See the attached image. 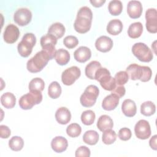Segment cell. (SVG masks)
<instances>
[{"instance_id":"cell-1","label":"cell","mask_w":157,"mask_h":157,"mask_svg":"<svg viewBox=\"0 0 157 157\" xmlns=\"http://www.w3.org/2000/svg\"><path fill=\"white\" fill-rule=\"evenodd\" d=\"M93 19L91 10L86 6L81 7L77 15L74 26L75 30L80 34L87 33L91 28Z\"/></svg>"},{"instance_id":"cell-2","label":"cell","mask_w":157,"mask_h":157,"mask_svg":"<svg viewBox=\"0 0 157 157\" xmlns=\"http://www.w3.org/2000/svg\"><path fill=\"white\" fill-rule=\"evenodd\" d=\"M126 72L132 80H140L142 82L149 81L152 76V71L150 67L131 64L126 67Z\"/></svg>"},{"instance_id":"cell-3","label":"cell","mask_w":157,"mask_h":157,"mask_svg":"<svg viewBox=\"0 0 157 157\" xmlns=\"http://www.w3.org/2000/svg\"><path fill=\"white\" fill-rule=\"evenodd\" d=\"M50 58L48 53L42 50L29 59L26 64V68L31 73H37L41 71L47 64Z\"/></svg>"},{"instance_id":"cell-4","label":"cell","mask_w":157,"mask_h":157,"mask_svg":"<svg viewBox=\"0 0 157 157\" xmlns=\"http://www.w3.org/2000/svg\"><path fill=\"white\" fill-rule=\"evenodd\" d=\"M94 79L98 81L101 86L107 91H112L117 85L110 71L105 67H100L98 69L95 74Z\"/></svg>"},{"instance_id":"cell-5","label":"cell","mask_w":157,"mask_h":157,"mask_svg":"<svg viewBox=\"0 0 157 157\" xmlns=\"http://www.w3.org/2000/svg\"><path fill=\"white\" fill-rule=\"evenodd\" d=\"M42 101V94L40 91L33 90L23 95L19 99V105L23 110H29L34 105L39 104Z\"/></svg>"},{"instance_id":"cell-6","label":"cell","mask_w":157,"mask_h":157,"mask_svg":"<svg viewBox=\"0 0 157 157\" xmlns=\"http://www.w3.org/2000/svg\"><path fill=\"white\" fill-rule=\"evenodd\" d=\"M36 43V37L33 33H26L20 42L18 43L17 49L18 53L22 57L26 58L30 55L33 48Z\"/></svg>"},{"instance_id":"cell-7","label":"cell","mask_w":157,"mask_h":157,"mask_svg":"<svg viewBox=\"0 0 157 157\" xmlns=\"http://www.w3.org/2000/svg\"><path fill=\"white\" fill-rule=\"evenodd\" d=\"M99 93V88L96 85H88L80 96V101L82 105L85 107H90L94 105Z\"/></svg>"},{"instance_id":"cell-8","label":"cell","mask_w":157,"mask_h":157,"mask_svg":"<svg viewBox=\"0 0 157 157\" xmlns=\"http://www.w3.org/2000/svg\"><path fill=\"white\" fill-rule=\"evenodd\" d=\"M133 55L140 61L148 63L153 59V55L150 48L144 43L138 42L132 47Z\"/></svg>"},{"instance_id":"cell-9","label":"cell","mask_w":157,"mask_h":157,"mask_svg":"<svg viewBox=\"0 0 157 157\" xmlns=\"http://www.w3.org/2000/svg\"><path fill=\"white\" fill-rule=\"evenodd\" d=\"M58 39L53 35L47 34L41 37L40 43L43 50L48 53L50 59L54 58L56 49L55 45L57 43Z\"/></svg>"},{"instance_id":"cell-10","label":"cell","mask_w":157,"mask_h":157,"mask_svg":"<svg viewBox=\"0 0 157 157\" xmlns=\"http://www.w3.org/2000/svg\"><path fill=\"white\" fill-rule=\"evenodd\" d=\"M81 71L77 66H72L64 70L61 74V81L65 85H72L80 76Z\"/></svg>"},{"instance_id":"cell-11","label":"cell","mask_w":157,"mask_h":157,"mask_svg":"<svg viewBox=\"0 0 157 157\" xmlns=\"http://www.w3.org/2000/svg\"><path fill=\"white\" fill-rule=\"evenodd\" d=\"M134 132L138 139H147L151 135V128L149 123L145 120H139L135 125Z\"/></svg>"},{"instance_id":"cell-12","label":"cell","mask_w":157,"mask_h":157,"mask_svg":"<svg viewBox=\"0 0 157 157\" xmlns=\"http://www.w3.org/2000/svg\"><path fill=\"white\" fill-rule=\"evenodd\" d=\"M32 19V13L27 8H20L16 10L13 15L14 21L19 26H23L29 23Z\"/></svg>"},{"instance_id":"cell-13","label":"cell","mask_w":157,"mask_h":157,"mask_svg":"<svg viewBox=\"0 0 157 157\" xmlns=\"http://www.w3.org/2000/svg\"><path fill=\"white\" fill-rule=\"evenodd\" d=\"M146 28L147 31L155 34L157 32V12L154 8L148 9L145 12Z\"/></svg>"},{"instance_id":"cell-14","label":"cell","mask_w":157,"mask_h":157,"mask_svg":"<svg viewBox=\"0 0 157 157\" xmlns=\"http://www.w3.org/2000/svg\"><path fill=\"white\" fill-rule=\"evenodd\" d=\"M20 31L17 26L10 24L6 26L3 34L4 41L7 44H13L18 39Z\"/></svg>"},{"instance_id":"cell-15","label":"cell","mask_w":157,"mask_h":157,"mask_svg":"<svg viewBox=\"0 0 157 157\" xmlns=\"http://www.w3.org/2000/svg\"><path fill=\"white\" fill-rule=\"evenodd\" d=\"M142 4L138 1H130L127 6V12L129 17L133 19L139 18L142 13Z\"/></svg>"},{"instance_id":"cell-16","label":"cell","mask_w":157,"mask_h":157,"mask_svg":"<svg viewBox=\"0 0 157 157\" xmlns=\"http://www.w3.org/2000/svg\"><path fill=\"white\" fill-rule=\"evenodd\" d=\"M96 49L101 52L105 53L110 51L113 47V41L111 38L106 36H102L95 42Z\"/></svg>"},{"instance_id":"cell-17","label":"cell","mask_w":157,"mask_h":157,"mask_svg":"<svg viewBox=\"0 0 157 157\" xmlns=\"http://www.w3.org/2000/svg\"><path fill=\"white\" fill-rule=\"evenodd\" d=\"M74 56L77 61L79 63H85L90 59L91 52L88 47L81 46L74 52Z\"/></svg>"},{"instance_id":"cell-18","label":"cell","mask_w":157,"mask_h":157,"mask_svg":"<svg viewBox=\"0 0 157 157\" xmlns=\"http://www.w3.org/2000/svg\"><path fill=\"white\" fill-rule=\"evenodd\" d=\"M68 146V142L66 138L62 136L54 137L51 142L52 150L56 153H62L65 151Z\"/></svg>"},{"instance_id":"cell-19","label":"cell","mask_w":157,"mask_h":157,"mask_svg":"<svg viewBox=\"0 0 157 157\" xmlns=\"http://www.w3.org/2000/svg\"><path fill=\"white\" fill-rule=\"evenodd\" d=\"M55 118L57 122L59 124H66L71 120V113L67 108L61 107L58 109L56 111Z\"/></svg>"},{"instance_id":"cell-20","label":"cell","mask_w":157,"mask_h":157,"mask_svg":"<svg viewBox=\"0 0 157 157\" xmlns=\"http://www.w3.org/2000/svg\"><path fill=\"white\" fill-rule=\"evenodd\" d=\"M121 110L126 117H134L137 112V107L135 102L130 99H125L122 103Z\"/></svg>"},{"instance_id":"cell-21","label":"cell","mask_w":157,"mask_h":157,"mask_svg":"<svg viewBox=\"0 0 157 157\" xmlns=\"http://www.w3.org/2000/svg\"><path fill=\"white\" fill-rule=\"evenodd\" d=\"M119 99L120 98L115 94H110L107 96L102 101V107L107 111L114 110L118 105Z\"/></svg>"},{"instance_id":"cell-22","label":"cell","mask_w":157,"mask_h":157,"mask_svg":"<svg viewBox=\"0 0 157 157\" xmlns=\"http://www.w3.org/2000/svg\"><path fill=\"white\" fill-rule=\"evenodd\" d=\"M113 126V122L112 119L107 115H101L97 122L98 128L102 132L105 130L112 129Z\"/></svg>"},{"instance_id":"cell-23","label":"cell","mask_w":157,"mask_h":157,"mask_svg":"<svg viewBox=\"0 0 157 157\" xmlns=\"http://www.w3.org/2000/svg\"><path fill=\"white\" fill-rule=\"evenodd\" d=\"M122 22L118 19H113L110 20L107 26V31L109 34L116 36L119 34L123 29Z\"/></svg>"},{"instance_id":"cell-24","label":"cell","mask_w":157,"mask_h":157,"mask_svg":"<svg viewBox=\"0 0 157 157\" xmlns=\"http://www.w3.org/2000/svg\"><path fill=\"white\" fill-rule=\"evenodd\" d=\"M54 58L56 62L60 66L67 64L70 60V54L67 50L60 48L56 51Z\"/></svg>"},{"instance_id":"cell-25","label":"cell","mask_w":157,"mask_h":157,"mask_svg":"<svg viewBox=\"0 0 157 157\" xmlns=\"http://www.w3.org/2000/svg\"><path fill=\"white\" fill-rule=\"evenodd\" d=\"M143 32V25L140 22H135L130 25L128 29V34L132 39L139 37Z\"/></svg>"},{"instance_id":"cell-26","label":"cell","mask_w":157,"mask_h":157,"mask_svg":"<svg viewBox=\"0 0 157 157\" xmlns=\"http://www.w3.org/2000/svg\"><path fill=\"white\" fill-rule=\"evenodd\" d=\"M65 28L64 25L59 22L52 24L48 29V34L53 35L57 39L61 38L65 33Z\"/></svg>"},{"instance_id":"cell-27","label":"cell","mask_w":157,"mask_h":157,"mask_svg":"<svg viewBox=\"0 0 157 157\" xmlns=\"http://www.w3.org/2000/svg\"><path fill=\"white\" fill-rule=\"evenodd\" d=\"M1 102L5 108L12 109L15 105L16 98L13 93L7 92L1 96Z\"/></svg>"},{"instance_id":"cell-28","label":"cell","mask_w":157,"mask_h":157,"mask_svg":"<svg viewBox=\"0 0 157 157\" xmlns=\"http://www.w3.org/2000/svg\"><path fill=\"white\" fill-rule=\"evenodd\" d=\"M101 67V63L98 61H93L86 65L85 70L86 76L90 79H94L95 74L98 69Z\"/></svg>"},{"instance_id":"cell-29","label":"cell","mask_w":157,"mask_h":157,"mask_svg":"<svg viewBox=\"0 0 157 157\" xmlns=\"http://www.w3.org/2000/svg\"><path fill=\"white\" fill-rule=\"evenodd\" d=\"M83 140L85 144L90 145H96L99 140V134L96 131H87L83 136Z\"/></svg>"},{"instance_id":"cell-30","label":"cell","mask_w":157,"mask_h":157,"mask_svg":"<svg viewBox=\"0 0 157 157\" xmlns=\"http://www.w3.org/2000/svg\"><path fill=\"white\" fill-rule=\"evenodd\" d=\"M156 111V106L151 101H145L140 105V112L142 115L150 117L153 115Z\"/></svg>"},{"instance_id":"cell-31","label":"cell","mask_w":157,"mask_h":157,"mask_svg":"<svg viewBox=\"0 0 157 157\" xmlns=\"http://www.w3.org/2000/svg\"><path fill=\"white\" fill-rule=\"evenodd\" d=\"M61 93V87L59 83L56 81L52 82L48 88V94L52 99L59 98Z\"/></svg>"},{"instance_id":"cell-32","label":"cell","mask_w":157,"mask_h":157,"mask_svg":"<svg viewBox=\"0 0 157 157\" xmlns=\"http://www.w3.org/2000/svg\"><path fill=\"white\" fill-rule=\"evenodd\" d=\"M109 13L114 16L120 15L123 10V4L120 1L113 0L111 1L108 6Z\"/></svg>"},{"instance_id":"cell-33","label":"cell","mask_w":157,"mask_h":157,"mask_svg":"<svg viewBox=\"0 0 157 157\" xmlns=\"http://www.w3.org/2000/svg\"><path fill=\"white\" fill-rule=\"evenodd\" d=\"M24 145V141L21 137L13 136L9 141L10 148L15 151L21 150Z\"/></svg>"},{"instance_id":"cell-34","label":"cell","mask_w":157,"mask_h":157,"mask_svg":"<svg viewBox=\"0 0 157 157\" xmlns=\"http://www.w3.org/2000/svg\"><path fill=\"white\" fill-rule=\"evenodd\" d=\"M117 139L116 132L112 129L105 130L103 132L102 140L104 144L110 145L113 144Z\"/></svg>"},{"instance_id":"cell-35","label":"cell","mask_w":157,"mask_h":157,"mask_svg":"<svg viewBox=\"0 0 157 157\" xmlns=\"http://www.w3.org/2000/svg\"><path fill=\"white\" fill-rule=\"evenodd\" d=\"M95 113L91 110L84 111L81 115V121L85 125H91L95 120Z\"/></svg>"},{"instance_id":"cell-36","label":"cell","mask_w":157,"mask_h":157,"mask_svg":"<svg viewBox=\"0 0 157 157\" xmlns=\"http://www.w3.org/2000/svg\"><path fill=\"white\" fill-rule=\"evenodd\" d=\"M44 87H45L44 81L42 78L39 77H36L32 79L30 81L28 86L29 91L36 90V91H39L40 92L44 90Z\"/></svg>"},{"instance_id":"cell-37","label":"cell","mask_w":157,"mask_h":157,"mask_svg":"<svg viewBox=\"0 0 157 157\" xmlns=\"http://www.w3.org/2000/svg\"><path fill=\"white\" fill-rule=\"evenodd\" d=\"M82 132L80 126L77 123H71L66 128L67 134L71 137H78Z\"/></svg>"},{"instance_id":"cell-38","label":"cell","mask_w":157,"mask_h":157,"mask_svg":"<svg viewBox=\"0 0 157 157\" xmlns=\"http://www.w3.org/2000/svg\"><path fill=\"white\" fill-rule=\"evenodd\" d=\"M114 79L117 85L122 86L128 82L129 76L126 71H120L115 74Z\"/></svg>"},{"instance_id":"cell-39","label":"cell","mask_w":157,"mask_h":157,"mask_svg":"<svg viewBox=\"0 0 157 157\" xmlns=\"http://www.w3.org/2000/svg\"><path fill=\"white\" fill-rule=\"evenodd\" d=\"M64 45L69 49L75 48L78 44V40L75 36H67L63 40Z\"/></svg>"},{"instance_id":"cell-40","label":"cell","mask_w":157,"mask_h":157,"mask_svg":"<svg viewBox=\"0 0 157 157\" xmlns=\"http://www.w3.org/2000/svg\"><path fill=\"white\" fill-rule=\"evenodd\" d=\"M132 136L131 131L128 128H123L119 130L118 137L123 141H126L131 139Z\"/></svg>"},{"instance_id":"cell-41","label":"cell","mask_w":157,"mask_h":157,"mask_svg":"<svg viewBox=\"0 0 157 157\" xmlns=\"http://www.w3.org/2000/svg\"><path fill=\"white\" fill-rule=\"evenodd\" d=\"M75 155L76 157H89L90 150L86 146H80L76 150Z\"/></svg>"},{"instance_id":"cell-42","label":"cell","mask_w":157,"mask_h":157,"mask_svg":"<svg viewBox=\"0 0 157 157\" xmlns=\"http://www.w3.org/2000/svg\"><path fill=\"white\" fill-rule=\"evenodd\" d=\"M125 93H126V90L123 85L122 86L116 85L115 88L112 91H111V94H115L119 98H121L123 96H124V95L125 94Z\"/></svg>"},{"instance_id":"cell-43","label":"cell","mask_w":157,"mask_h":157,"mask_svg":"<svg viewBox=\"0 0 157 157\" xmlns=\"http://www.w3.org/2000/svg\"><path fill=\"white\" fill-rule=\"evenodd\" d=\"M11 134L10 129L6 125L0 126V136L2 139H7Z\"/></svg>"},{"instance_id":"cell-44","label":"cell","mask_w":157,"mask_h":157,"mask_svg":"<svg viewBox=\"0 0 157 157\" xmlns=\"http://www.w3.org/2000/svg\"><path fill=\"white\" fill-rule=\"evenodd\" d=\"M156 139H157V135H154L150 140L149 141V145L150 147L154 150H157V145H156Z\"/></svg>"},{"instance_id":"cell-45","label":"cell","mask_w":157,"mask_h":157,"mask_svg":"<svg viewBox=\"0 0 157 157\" xmlns=\"http://www.w3.org/2000/svg\"><path fill=\"white\" fill-rule=\"evenodd\" d=\"M90 3L95 7H101L105 2V0H91Z\"/></svg>"}]
</instances>
